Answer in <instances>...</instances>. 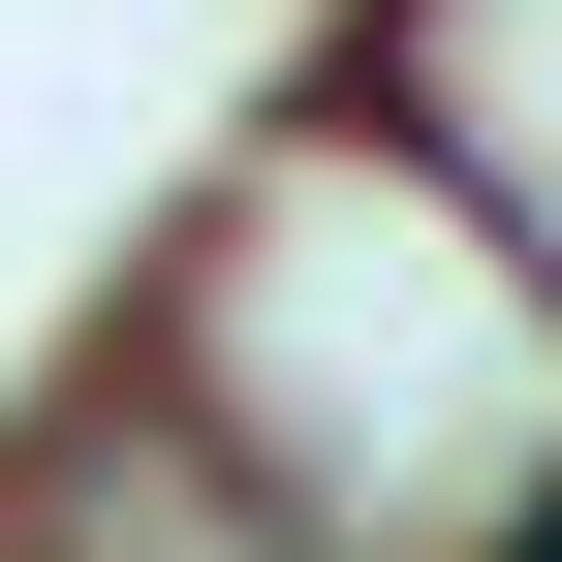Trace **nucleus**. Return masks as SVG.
Listing matches in <instances>:
<instances>
[{"label":"nucleus","instance_id":"obj_1","mask_svg":"<svg viewBox=\"0 0 562 562\" xmlns=\"http://www.w3.org/2000/svg\"><path fill=\"white\" fill-rule=\"evenodd\" d=\"M250 281H313V375H250V438L313 469V501H375V531H438L469 501V562H501V501L562 469V375H531V281H469V220H406L375 157L313 188V220H220Z\"/></svg>","mask_w":562,"mask_h":562}]
</instances>
